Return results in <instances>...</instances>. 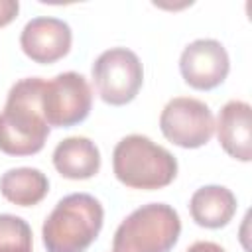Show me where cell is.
<instances>
[{
	"instance_id": "11",
	"label": "cell",
	"mask_w": 252,
	"mask_h": 252,
	"mask_svg": "<svg viewBox=\"0 0 252 252\" xmlns=\"http://www.w3.org/2000/svg\"><path fill=\"white\" fill-rule=\"evenodd\" d=\"M53 165L67 179H89L100 169V152L89 138L71 136L55 146Z\"/></svg>"
},
{
	"instance_id": "12",
	"label": "cell",
	"mask_w": 252,
	"mask_h": 252,
	"mask_svg": "<svg viewBox=\"0 0 252 252\" xmlns=\"http://www.w3.org/2000/svg\"><path fill=\"white\" fill-rule=\"evenodd\" d=\"M189 211L199 226L220 228L232 220L236 213V197L222 185H205L193 193Z\"/></svg>"
},
{
	"instance_id": "8",
	"label": "cell",
	"mask_w": 252,
	"mask_h": 252,
	"mask_svg": "<svg viewBox=\"0 0 252 252\" xmlns=\"http://www.w3.org/2000/svg\"><path fill=\"white\" fill-rule=\"evenodd\" d=\"M228 69V53L217 39H195L179 57L183 81L197 91H211L219 87L226 79Z\"/></svg>"
},
{
	"instance_id": "6",
	"label": "cell",
	"mask_w": 252,
	"mask_h": 252,
	"mask_svg": "<svg viewBox=\"0 0 252 252\" xmlns=\"http://www.w3.org/2000/svg\"><path fill=\"white\" fill-rule=\"evenodd\" d=\"M93 106V91L87 79L75 71L59 73L43 83L41 112L47 126L69 128L83 122Z\"/></svg>"
},
{
	"instance_id": "5",
	"label": "cell",
	"mask_w": 252,
	"mask_h": 252,
	"mask_svg": "<svg viewBox=\"0 0 252 252\" xmlns=\"http://www.w3.org/2000/svg\"><path fill=\"white\" fill-rule=\"evenodd\" d=\"M142 81V63L138 55L126 47L106 49L93 63V83L106 104H128L138 94Z\"/></svg>"
},
{
	"instance_id": "7",
	"label": "cell",
	"mask_w": 252,
	"mask_h": 252,
	"mask_svg": "<svg viewBox=\"0 0 252 252\" xmlns=\"http://www.w3.org/2000/svg\"><path fill=\"white\" fill-rule=\"evenodd\" d=\"M161 134L179 148H201L215 132V118L211 108L191 96L171 98L159 116Z\"/></svg>"
},
{
	"instance_id": "10",
	"label": "cell",
	"mask_w": 252,
	"mask_h": 252,
	"mask_svg": "<svg viewBox=\"0 0 252 252\" xmlns=\"http://www.w3.org/2000/svg\"><path fill=\"white\" fill-rule=\"evenodd\" d=\"M250 104L244 100H228L217 120V136L222 150L240 161L252 159V122Z\"/></svg>"
},
{
	"instance_id": "15",
	"label": "cell",
	"mask_w": 252,
	"mask_h": 252,
	"mask_svg": "<svg viewBox=\"0 0 252 252\" xmlns=\"http://www.w3.org/2000/svg\"><path fill=\"white\" fill-rule=\"evenodd\" d=\"M20 4L18 0H0V28L8 26L18 16Z\"/></svg>"
},
{
	"instance_id": "14",
	"label": "cell",
	"mask_w": 252,
	"mask_h": 252,
	"mask_svg": "<svg viewBox=\"0 0 252 252\" xmlns=\"http://www.w3.org/2000/svg\"><path fill=\"white\" fill-rule=\"evenodd\" d=\"M0 252H33L32 228L16 215H0Z\"/></svg>"
},
{
	"instance_id": "3",
	"label": "cell",
	"mask_w": 252,
	"mask_h": 252,
	"mask_svg": "<svg viewBox=\"0 0 252 252\" xmlns=\"http://www.w3.org/2000/svg\"><path fill=\"white\" fill-rule=\"evenodd\" d=\"M116 179L130 189L154 191L167 187L177 175V159L148 136L130 134L112 152Z\"/></svg>"
},
{
	"instance_id": "9",
	"label": "cell",
	"mask_w": 252,
	"mask_h": 252,
	"mask_svg": "<svg viewBox=\"0 0 252 252\" xmlns=\"http://www.w3.org/2000/svg\"><path fill=\"white\" fill-rule=\"evenodd\" d=\"M73 33L71 28L57 18H33L30 20L20 35L24 53L41 65L55 63L65 57L71 49Z\"/></svg>"
},
{
	"instance_id": "4",
	"label": "cell",
	"mask_w": 252,
	"mask_h": 252,
	"mask_svg": "<svg viewBox=\"0 0 252 252\" xmlns=\"http://www.w3.org/2000/svg\"><path fill=\"white\" fill-rule=\"evenodd\" d=\"M181 234V220L165 203L142 205L114 232L112 252H169Z\"/></svg>"
},
{
	"instance_id": "13",
	"label": "cell",
	"mask_w": 252,
	"mask_h": 252,
	"mask_svg": "<svg viewBox=\"0 0 252 252\" xmlns=\"http://www.w3.org/2000/svg\"><path fill=\"white\" fill-rule=\"evenodd\" d=\"M49 191V181L45 173L35 167H16L8 169L0 177V193L6 201L18 207L37 205Z\"/></svg>"
},
{
	"instance_id": "16",
	"label": "cell",
	"mask_w": 252,
	"mask_h": 252,
	"mask_svg": "<svg viewBox=\"0 0 252 252\" xmlns=\"http://www.w3.org/2000/svg\"><path fill=\"white\" fill-rule=\"evenodd\" d=\"M185 252H224V248H220L219 244L215 242H207V240H201V242H195L191 244Z\"/></svg>"
},
{
	"instance_id": "1",
	"label": "cell",
	"mask_w": 252,
	"mask_h": 252,
	"mask_svg": "<svg viewBox=\"0 0 252 252\" xmlns=\"http://www.w3.org/2000/svg\"><path fill=\"white\" fill-rule=\"evenodd\" d=\"M43 79L28 77L12 85L0 112V152L8 156L37 154L49 136L41 112Z\"/></svg>"
},
{
	"instance_id": "2",
	"label": "cell",
	"mask_w": 252,
	"mask_h": 252,
	"mask_svg": "<svg viewBox=\"0 0 252 252\" xmlns=\"http://www.w3.org/2000/svg\"><path fill=\"white\" fill-rule=\"evenodd\" d=\"M104 211L89 193L63 197L43 220L41 236L47 252H85L98 236Z\"/></svg>"
}]
</instances>
